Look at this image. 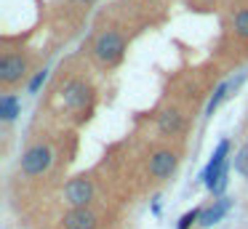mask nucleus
<instances>
[{
  "mask_svg": "<svg viewBox=\"0 0 248 229\" xmlns=\"http://www.w3.org/2000/svg\"><path fill=\"white\" fill-rule=\"evenodd\" d=\"M125 53V37L118 30H104L93 40V56L102 67H115Z\"/></svg>",
  "mask_w": 248,
  "mask_h": 229,
  "instance_id": "f257e3e1",
  "label": "nucleus"
},
{
  "mask_svg": "<svg viewBox=\"0 0 248 229\" xmlns=\"http://www.w3.org/2000/svg\"><path fill=\"white\" fill-rule=\"evenodd\" d=\"M59 96H62V104L70 112H86L93 101V85L83 77H70L62 85Z\"/></svg>",
  "mask_w": 248,
  "mask_h": 229,
  "instance_id": "f03ea898",
  "label": "nucleus"
},
{
  "mask_svg": "<svg viewBox=\"0 0 248 229\" xmlns=\"http://www.w3.org/2000/svg\"><path fill=\"white\" fill-rule=\"evenodd\" d=\"M176 168H179V152L173 147L155 149V152L150 154V160H147V173H150V179H155V181L171 179V176L176 173Z\"/></svg>",
  "mask_w": 248,
  "mask_h": 229,
  "instance_id": "7ed1b4c3",
  "label": "nucleus"
},
{
  "mask_svg": "<svg viewBox=\"0 0 248 229\" xmlns=\"http://www.w3.org/2000/svg\"><path fill=\"white\" fill-rule=\"evenodd\" d=\"M27 69H30V59L24 53H3L0 56V83H3V88L22 83L27 77Z\"/></svg>",
  "mask_w": 248,
  "mask_h": 229,
  "instance_id": "20e7f679",
  "label": "nucleus"
},
{
  "mask_svg": "<svg viewBox=\"0 0 248 229\" xmlns=\"http://www.w3.org/2000/svg\"><path fill=\"white\" fill-rule=\"evenodd\" d=\"M93 192H96V189H93L91 176L80 173V176H75V179L67 181V186H64V202L70 208H91Z\"/></svg>",
  "mask_w": 248,
  "mask_h": 229,
  "instance_id": "39448f33",
  "label": "nucleus"
},
{
  "mask_svg": "<svg viewBox=\"0 0 248 229\" xmlns=\"http://www.w3.org/2000/svg\"><path fill=\"white\" fill-rule=\"evenodd\" d=\"M51 160H54V152H51L48 144H43V141L32 144L22 154V173L24 176H43L51 168Z\"/></svg>",
  "mask_w": 248,
  "mask_h": 229,
  "instance_id": "423d86ee",
  "label": "nucleus"
},
{
  "mask_svg": "<svg viewBox=\"0 0 248 229\" xmlns=\"http://www.w3.org/2000/svg\"><path fill=\"white\" fill-rule=\"evenodd\" d=\"M227 152H230V138H221L219 147H216V152L211 154L208 165H205L203 170V184L208 186L211 192H214V186L219 184V179L227 173Z\"/></svg>",
  "mask_w": 248,
  "mask_h": 229,
  "instance_id": "0eeeda50",
  "label": "nucleus"
},
{
  "mask_svg": "<svg viewBox=\"0 0 248 229\" xmlns=\"http://www.w3.org/2000/svg\"><path fill=\"white\" fill-rule=\"evenodd\" d=\"M99 216L93 208H70L62 216V229H96Z\"/></svg>",
  "mask_w": 248,
  "mask_h": 229,
  "instance_id": "6e6552de",
  "label": "nucleus"
},
{
  "mask_svg": "<svg viewBox=\"0 0 248 229\" xmlns=\"http://www.w3.org/2000/svg\"><path fill=\"white\" fill-rule=\"evenodd\" d=\"M184 128V115L176 109V107H166V109L157 115V131H160V136H179Z\"/></svg>",
  "mask_w": 248,
  "mask_h": 229,
  "instance_id": "1a4fd4ad",
  "label": "nucleus"
},
{
  "mask_svg": "<svg viewBox=\"0 0 248 229\" xmlns=\"http://www.w3.org/2000/svg\"><path fill=\"white\" fill-rule=\"evenodd\" d=\"M232 200L230 197H219V200H214V205L203 208V216H200V227H214V224H219L221 218H224V213L230 211Z\"/></svg>",
  "mask_w": 248,
  "mask_h": 229,
  "instance_id": "9d476101",
  "label": "nucleus"
},
{
  "mask_svg": "<svg viewBox=\"0 0 248 229\" xmlns=\"http://www.w3.org/2000/svg\"><path fill=\"white\" fill-rule=\"evenodd\" d=\"M19 112H22V104H19V99L14 93H6L3 99H0V117H3L6 122H11Z\"/></svg>",
  "mask_w": 248,
  "mask_h": 229,
  "instance_id": "9b49d317",
  "label": "nucleus"
},
{
  "mask_svg": "<svg viewBox=\"0 0 248 229\" xmlns=\"http://www.w3.org/2000/svg\"><path fill=\"white\" fill-rule=\"evenodd\" d=\"M235 32L243 40H248V8H240L235 14Z\"/></svg>",
  "mask_w": 248,
  "mask_h": 229,
  "instance_id": "f8f14e48",
  "label": "nucleus"
},
{
  "mask_svg": "<svg viewBox=\"0 0 248 229\" xmlns=\"http://www.w3.org/2000/svg\"><path fill=\"white\" fill-rule=\"evenodd\" d=\"M227 91H230V83H221L219 88H216V93L211 96V101H208V109H205V112H208V115H214V109H216V107L221 104V101H224Z\"/></svg>",
  "mask_w": 248,
  "mask_h": 229,
  "instance_id": "ddd939ff",
  "label": "nucleus"
},
{
  "mask_svg": "<svg viewBox=\"0 0 248 229\" xmlns=\"http://www.w3.org/2000/svg\"><path fill=\"white\" fill-rule=\"evenodd\" d=\"M200 216H203V208H195V211H189V213H184L182 218H179V224H176V229H189L195 221H200Z\"/></svg>",
  "mask_w": 248,
  "mask_h": 229,
  "instance_id": "4468645a",
  "label": "nucleus"
},
{
  "mask_svg": "<svg viewBox=\"0 0 248 229\" xmlns=\"http://www.w3.org/2000/svg\"><path fill=\"white\" fill-rule=\"evenodd\" d=\"M235 170H240L243 176H248V144L237 152V157H235Z\"/></svg>",
  "mask_w": 248,
  "mask_h": 229,
  "instance_id": "2eb2a0df",
  "label": "nucleus"
},
{
  "mask_svg": "<svg viewBox=\"0 0 248 229\" xmlns=\"http://www.w3.org/2000/svg\"><path fill=\"white\" fill-rule=\"evenodd\" d=\"M46 72H48V69H40V72H35V77L30 80V93H38V88L43 85V80H46Z\"/></svg>",
  "mask_w": 248,
  "mask_h": 229,
  "instance_id": "dca6fc26",
  "label": "nucleus"
},
{
  "mask_svg": "<svg viewBox=\"0 0 248 229\" xmlns=\"http://www.w3.org/2000/svg\"><path fill=\"white\" fill-rule=\"evenodd\" d=\"M80 3H96V0H80Z\"/></svg>",
  "mask_w": 248,
  "mask_h": 229,
  "instance_id": "f3484780",
  "label": "nucleus"
}]
</instances>
